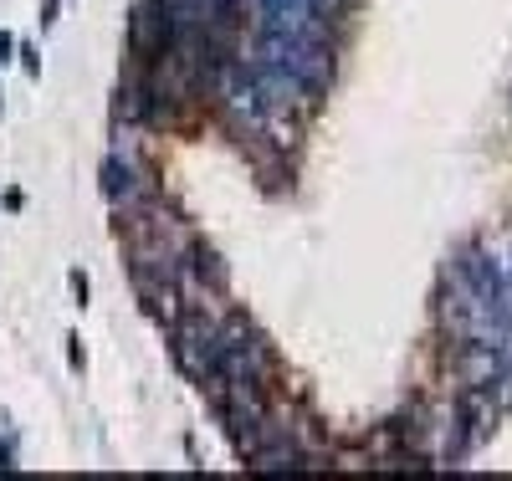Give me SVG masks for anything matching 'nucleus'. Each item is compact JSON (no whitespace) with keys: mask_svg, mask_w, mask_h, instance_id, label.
Segmentation results:
<instances>
[{"mask_svg":"<svg viewBox=\"0 0 512 481\" xmlns=\"http://www.w3.org/2000/svg\"><path fill=\"white\" fill-rule=\"evenodd\" d=\"M169 333H175V359H180V369L190 379L210 384V379L221 374V323H210L205 313H190Z\"/></svg>","mask_w":512,"mask_h":481,"instance_id":"f257e3e1","label":"nucleus"},{"mask_svg":"<svg viewBox=\"0 0 512 481\" xmlns=\"http://www.w3.org/2000/svg\"><path fill=\"white\" fill-rule=\"evenodd\" d=\"M103 190H108V200H113L118 210H134V205L149 200V185H144L139 164H134V159H118V154L103 164Z\"/></svg>","mask_w":512,"mask_h":481,"instance_id":"f03ea898","label":"nucleus"},{"mask_svg":"<svg viewBox=\"0 0 512 481\" xmlns=\"http://www.w3.org/2000/svg\"><path fill=\"white\" fill-rule=\"evenodd\" d=\"M185 256H190L195 277H200V282H210V292H226V267L216 261V251H205V246H190Z\"/></svg>","mask_w":512,"mask_h":481,"instance_id":"7ed1b4c3","label":"nucleus"},{"mask_svg":"<svg viewBox=\"0 0 512 481\" xmlns=\"http://www.w3.org/2000/svg\"><path fill=\"white\" fill-rule=\"evenodd\" d=\"M11 57V36H0V62H6Z\"/></svg>","mask_w":512,"mask_h":481,"instance_id":"20e7f679","label":"nucleus"}]
</instances>
